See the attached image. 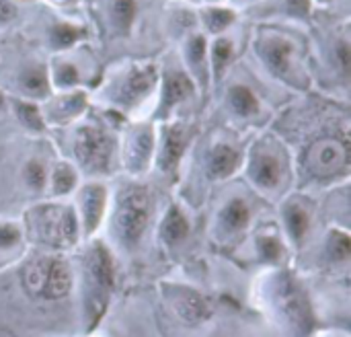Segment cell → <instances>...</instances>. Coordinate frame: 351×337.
Returning <instances> with one entry per match:
<instances>
[{"instance_id":"obj_2","label":"cell","mask_w":351,"mask_h":337,"mask_svg":"<svg viewBox=\"0 0 351 337\" xmlns=\"http://www.w3.org/2000/svg\"><path fill=\"white\" fill-rule=\"evenodd\" d=\"M150 220V194L144 187H128L119 198L115 214V231L123 245L134 247L140 243Z\"/></svg>"},{"instance_id":"obj_22","label":"cell","mask_w":351,"mask_h":337,"mask_svg":"<svg viewBox=\"0 0 351 337\" xmlns=\"http://www.w3.org/2000/svg\"><path fill=\"white\" fill-rule=\"evenodd\" d=\"M230 105H232V109H234L239 115H245V117L253 115V113L259 109L257 97H255L253 91L247 89V86H234V89L230 91Z\"/></svg>"},{"instance_id":"obj_24","label":"cell","mask_w":351,"mask_h":337,"mask_svg":"<svg viewBox=\"0 0 351 337\" xmlns=\"http://www.w3.org/2000/svg\"><path fill=\"white\" fill-rule=\"evenodd\" d=\"M257 249H259V255L269 264H278L284 257L282 241L278 237H271V235H261L257 239Z\"/></svg>"},{"instance_id":"obj_31","label":"cell","mask_w":351,"mask_h":337,"mask_svg":"<svg viewBox=\"0 0 351 337\" xmlns=\"http://www.w3.org/2000/svg\"><path fill=\"white\" fill-rule=\"evenodd\" d=\"M21 243V229L12 222L0 224V249L8 251Z\"/></svg>"},{"instance_id":"obj_9","label":"cell","mask_w":351,"mask_h":337,"mask_svg":"<svg viewBox=\"0 0 351 337\" xmlns=\"http://www.w3.org/2000/svg\"><path fill=\"white\" fill-rule=\"evenodd\" d=\"M173 305H175L173 309L179 313V317L185 323L195 325V323L210 319V315H212L210 303L199 292H195L193 288H177L173 294Z\"/></svg>"},{"instance_id":"obj_26","label":"cell","mask_w":351,"mask_h":337,"mask_svg":"<svg viewBox=\"0 0 351 337\" xmlns=\"http://www.w3.org/2000/svg\"><path fill=\"white\" fill-rule=\"evenodd\" d=\"M136 19V2L134 0H115L113 2V21L119 31H128Z\"/></svg>"},{"instance_id":"obj_38","label":"cell","mask_w":351,"mask_h":337,"mask_svg":"<svg viewBox=\"0 0 351 337\" xmlns=\"http://www.w3.org/2000/svg\"><path fill=\"white\" fill-rule=\"evenodd\" d=\"M2 103H4V99H2V95H0V105H2Z\"/></svg>"},{"instance_id":"obj_30","label":"cell","mask_w":351,"mask_h":337,"mask_svg":"<svg viewBox=\"0 0 351 337\" xmlns=\"http://www.w3.org/2000/svg\"><path fill=\"white\" fill-rule=\"evenodd\" d=\"M78 31L72 25H56L51 31V43L56 47H68L78 39Z\"/></svg>"},{"instance_id":"obj_27","label":"cell","mask_w":351,"mask_h":337,"mask_svg":"<svg viewBox=\"0 0 351 337\" xmlns=\"http://www.w3.org/2000/svg\"><path fill=\"white\" fill-rule=\"evenodd\" d=\"M329 255L335 262H346L351 255V239L343 231H333L329 237Z\"/></svg>"},{"instance_id":"obj_20","label":"cell","mask_w":351,"mask_h":337,"mask_svg":"<svg viewBox=\"0 0 351 337\" xmlns=\"http://www.w3.org/2000/svg\"><path fill=\"white\" fill-rule=\"evenodd\" d=\"M49 181H51V189L56 196H68L70 191L76 189L78 185V175H76V169L70 165V163H58L49 175Z\"/></svg>"},{"instance_id":"obj_17","label":"cell","mask_w":351,"mask_h":337,"mask_svg":"<svg viewBox=\"0 0 351 337\" xmlns=\"http://www.w3.org/2000/svg\"><path fill=\"white\" fill-rule=\"evenodd\" d=\"M193 93V84L189 80L187 74L183 72H173L167 76L165 80V89H162V103H160V109L162 111H169L171 107H175L177 103L185 101L189 95Z\"/></svg>"},{"instance_id":"obj_39","label":"cell","mask_w":351,"mask_h":337,"mask_svg":"<svg viewBox=\"0 0 351 337\" xmlns=\"http://www.w3.org/2000/svg\"><path fill=\"white\" fill-rule=\"evenodd\" d=\"M321 2H329V0H321Z\"/></svg>"},{"instance_id":"obj_7","label":"cell","mask_w":351,"mask_h":337,"mask_svg":"<svg viewBox=\"0 0 351 337\" xmlns=\"http://www.w3.org/2000/svg\"><path fill=\"white\" fill-rule=\"evenodd\" d=\"M249 177L261 191H274L284 181V163L282 156L265 146H259L249 161Z\"/></svg>"},{"instance_id":"obj_6","label":"cell","mask_w":351,"mask_h":337,"mask_svg":"<svg viewBox=\"0 0 351 337\" xmlns=\"http://www.w3.org/2000/svg\"><path fill=\"white\" fill-rule=\"evenodd\" d=\"M306 167L315 177H335L348 169V146L339 140H321L311 146Z\"/></svg>"},{"instance_id":"obj_10","label":"cell","mask_w":351,"mask_h":337,"mask_svg":"<svg viewBox=\"0 0 351 337\" xmlns=\"http://www.w3.org/2000/svg\"><path fill=\"white\" fill-rule=\"evenodd\" d=\"M152 154H154V134L150 128H142L130 138L123 161L132 173H142L150 167Z\"/></svg>"},{"instance_id":"obj_1","label":"cell","mask_w":351,"mask_h":337,"mask_svg":"<svg viewBox=\"0 0 351 337\" xmlns=\"http://www.w3.org/2000/svg\"><path fill=\"white\" fill-rule=\"evenodd\" d=\"M86 311L90 315V327H95L101 315L107 311L109 297L115 284V266L109 249L101 243H95L86 253Z\"/></svg>"},{"instance_id":"obj_37","label":"cell","mask_w":351,"mask_h":337,"mask_svg":"<svg viewBox=\"0 0 351 337\" xmlns=\"http://www.w3.org/2000/svg\"><path fill=\"white\" fill-rule=\"evenodd\" d=\"M337 56H339V62H341L343 70L348 72V70H350V47H348V43H341V45H339Z\"/></svg>"},{"instance_id":"obj_12","label":"cell","mask_w":351,"mask_h":337,"mask_svg":"<svg viewBox=\"0 0 351 337\" xmlns=\"http://www.w3.org/2000/svg\"><path fill=\"white\" fill-rule=\"evenodd\" d=\"M185 144H187L185 132L181 128H171L165 134V140H162V146H160V154L156 159L158 169L165 171V173H173L177 169V165L181 163V159H183Z\"/></svg>"},{"instance_id":"obj_34","label":"cell","mask_w":351,"mask_h":337,"mask_svg":"<svg viewBox=\"0 0 351 337\" xmlns=\"http://www.w3.org/2000/svg\"><path fill=\"white\" fill-rule=\"evenodd\" d=\"M58 82H60L62 86H72V84H76V82H78V72H76V68L70 66V64L60 66V70H58Z\"/></svg>"},{"instance_id":"obj_18","label":"cell","mask_w":351,"mask_h":337,"mask_svg":"<svg viewBox=\"0 0 351 337\" xmlns=\"http://www.w3.org/2000/svg\"><path fill=\"white\" fill-rule=\"evenodd\" d=\"M189 235V220L187 216L181 212L179 206H171L162 226H160V237L167 245H177L181 241H185V237Z\"/></svg>"},{"instance_id":"obj_8","label":"cell","mask_w":351,"mask_h":337,"mask_svg":"<svg viewBox=\"0 0 351 337\" xmlns=\"http://www.w3.org/2000/svg\"><path fill=\"white\" fill-rule=\"evenodd\" d=\"M105 208H107V189L101 183H88L86 187H82L78 222L84 235H90L101 226Z\"/></svg>"},{"instance_id":"obj_3","label":"cell","mask_w":351,"mask_h":337,"mask_svg":"<svg viewBox=\"0 0 351 337\" xmlns=\"http://www.w3.org/2000/svg\"><path fill=\"white\" fill-rule=\"evenodd\" d=\"M276 311L286 334L292 337H308L313 329V313L304 292L292 278H282L276 284Z\"/></svg>"},{"instance_id":"obj_16","label":"cell","mask_w":351,"mask_h":337,"mask_svg":"<svg viewBox=\"0 0 351 337\" xmlns=\"http://www.w3.org/2000/svg\"><path fill=\"white\" fill-rule=\"evenodd\" d=\"M284 224L288 231V237L292 239V243L300 245L306 239V233L311 229V212L306 206L292 202L284 208Z\"/></svg>"},{"instance_id":"obj_13","label":"cell","mask_w":351,"mask_h":337,"mask_svg":"<svg viewBox=\"0 0 351 337\" xmlns=\"http://www.w3.org/2000/svg\"><path fill=\"white\" fill-rule=\"evenodd\" d=\"M249 220H251V206L243 198H232L230 202H226L218 216L222 231L228 235L243 233L249 226Z\"/></svg>"},{"instance_id":"obj_15","label":"cell","mask_w":351,"mask_h":337,"mask_svg":"<svg viewBox=\"0 0 351 337\" xmlns=\"http://www.w3.org/2000/svg\"><path fill=\"white\" fill-rule=\"evenodd\" d=\"M239 169V152L228 144H218L208 156V175L212 179H228Z\"/></svg>"},{"instance_id":"obj_36","label":"cell","mask_w":351,"mask_h":337,"mask_svg":"<svg viewBox=\"0 0 351 337\" xmlns=\"http://www.w3.org/2000/svg\"><path fill=\"white\" fill-rule=\"evenodd\" d=\"M14 16V6L6 0H0V23H6Z\"/></svg>"},{"instance_id":"obj_28","label":"cell","mask_w":351,"mask_h":337,"mask_svg":"<svg viewBox=\"0 0 351 337\" xmlns=\"http://www.w3.org/2000/svg\"><path fill=\"white\" fill-rule=\"evenodd\" d=\"M16 113L19 119L23 121V126H27L33 132H41L43 130V119L39 115V109L31 103H19L16 105Z\"/></svg>"},{"instance_id":"obj_14","label":"cell","mask_w":351,"mask_h":337,"mask_svg":"<svg viewBox=\"0 0 351 337\" xmlns=\"http://www.w3.org/2000/svg\"><path fill=\"white\" fill-rule=\"evenodd\" d=\"M156 80V74H154V68L150 66H144V68H138L134 70L128 80L123 82L121 86V93H119V103H125V105H132L136 103L138 99H142L154 84Z\"/></svg>"},{"instance_id":"obj_21","label":"cell","mask_w":351,"mask_h":337,"mask_svg":"<svg viewBox=\"0 0 351 337\" xmlns=\"http://www.w3.org/2000/svg\"><path fill=\"white\" fill-rule=\"evenodd\" d=\"M47 268H49V259H35L31 262L25 272H23V286L29 294L41 297L43 284H45V276H47Z\"/></svg>"},{"instance_id":"obj_23","label":"cell","mask_w":351,"mask_h":337,"mask_svg":"<svg viewBox=\"0 0 351 337\" xmlns=\"http://www.w3.org/2000/svg\"><path fill=\"white\" fill-rule=\"evenodd\" d=\"M21 86H23L29 95H33V97H43V95H47V89H49L47 76H45L43 70H39V68H29V70L21 76Z\"/></svg>"},{"instance_id":"obj_35","label":"cell","mask_w":351,"mask_h":337,"mask_svg":"<svg viewBox=\"0 0 351 337\" xmlns=\"http://www.w3.org/2000/svg\"><path fill=\"white\" fill-rule=\"evenodd\" d=\"M288 10L296 16H306L311 10V0H288Z\"/></svg>"},{"instance_id":"obj_11","label":"cell","mask_w":351,"mask_h":337,"mask_svg":"<svg viewBox=\"0 0 351 337\" xmlns=\"http://www.w3.org/2000/svg\"><path fill=\"white\" fill-rule=\"evenodd\" d=\"M70 290H72V272H70L68 264L62 259H49L41 299L60 301V299H66L70 294Z\"/></svg>"},{"instance_id":"obj_5","label":"cell","mask_w":351,"mask_h":337,"mask_svg":"<svg viewBox=\"0 0 351 337\" xmlns=\"http://www.w3.org/2000/svg\"><path fill=\"white\" fill-rule=\"evenodd\" d=\"M76 161L86 171H107L113 161V142L99 128H82L74 138Z\"/></svg>"},{"instance_id":"obj_32","label":"cell","mask_w":351,"mask_h":337,"mask_svg":"<svg viewBox=\"0 0 351 337\" xmlns=\"http://www.w3.org/2000/svg\"><path fill=\"white\" fill-rule=\"evenodd\" d=\"M232 21H234V14L228 8H212L208 12V25H210L212 31L226 29Z\"/></svg>"},{"instance_id":"obj_33","label":"cell","mask_w":351,"mask_h":337,"mask_svg":"<svg viewBox=\"0 0 351 337\" xmlns=\"http://www.w3.org/2000/svg\"><path fill=\"white\" fill-rule=\"evenodd\" d=\"M187 54H189V58H191V64H193L197 70H202V64H204V60H206V39H204L202 35H195V37L189 41V45H187Z\"/></svg>"},{"instance_id":"obj_29","label":"cell","mask_w":351,"mask_h":337,"mask_svg":"<svg viewBox=\"0 0 351 337\" xmlns=\"http://www.w3.org/2000/svg\"><path fill=\"white\" fill-rule=\"evenodd\" d=\"M230 54H232V45L228 39H218L216 45H214V51H212V62H214V72L220 76V72L224 70V66L228 64L230 60Z\"/></svg>"},{"instance_id":"obj_19","label":"cell","mask_w":351,"mask_h":337,"mask_svg":"<svg viewBox=\"0 0 351 337\" xmlns=\"http://www.w3.org/2000/svg\"><path fill=\"white\" fill-rule=\"evenodd\" d=\"M261 54H263V58L267 60V64L278 74H286L290 70L292 45L288 41H284V39H269L267 43H263Z\"/></svg>"},{"instance_id":"obj_4","label":"cell","mask_w":351,"mask_h":337,"mask_svg":"<svg viewBox=\"0 0 351 337\" xmlns=\"http://www.w3.org/2000/svg\"><path fill=\"white\" fill-rule=\"evenodd\" d=\"M37 235L49 247L66 249L76 243L80 235V222L70 206H41L35 214Z\"/></svg>"},{"instance_id":"obj_25","label":"cell","mask_w":351,"mask_h":337,"mask_svg":"<svg viewBox=\"0 0 351 337\" xmlns=\"http://www.w3.org/2000/svg\"><path fill=\"white\" fill-rule=\"evenodd\" d=\"M23 177H25V183L31 187V189H35V191H39V189H43L45 187V183H47V179H49V175H47V171H45V167H43V163H39V161H29L27 165H25V169H23Z\"/></svg>"}]
</instances>
